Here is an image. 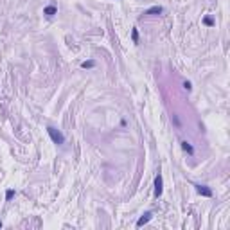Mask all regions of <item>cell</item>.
Returning a JSON list of instances; mask_svg holds the SVG:
<instances>
[{"instance_id":"obj_1","label":"cell","mask_w":230,"mask_h":230,"mask_svg":"<svg viewBox=\"0 0 230 230\" xmlns=\"http://www.w3.org/2000/svg\"><path fill=\"white\" fill-rule=\"evenodd\" d=\"M47 133H49V137H51V140H52L54 144H57V146H63V144H65V135L61 133L60 129L49 126V128H47Z\"/></svg>"},{"instance_id":"obj_2","label":"cell","mask_w":230,"mask_h":230,"mask_svg":"<svg viewBox=\"0 0 230 230\" xmlns=\"http://www.w3.org/2000/svg\"><path fill=\"white\" fill-rule=\"evenodd\" d=\"M162 192H164V178L158 172V175L155 176V198H160Z\"/></svg>"},{"instance_id":"obj_3","label":"cell","mask_w":230,"mask_h":230,"mask_svg":"<svg viewBox=\"0 0 230 230\" xmlns=\"http://www.w3.org/2000/svg\"><path fill=\"white\" fill-rule=\"evenodd\" d=\"M194 187H196V192L201 194V196H205V198H212V194H214V192H212V189H210V187H207V185L196 183Z\"/></svg>"},{"instance_id":"obj_4","label":"cell","mask_w":230,"mask_h":230,"mask_svg":"<svg viewBox=\"0 0 230 230\" xmlns=\"http://www.w3.org/2000/svg\"><path fill=\"white\" fill-rule=\"evenodd\" d=\"M151 218H153V212H144V214L138 218V221H137V227L140 228V227H144L146 223H149L151 221Z\"/></svg>"},{"instance_id":"obj_5","label":"cell","mask_w":230,"mask_h":230,"mask_svg":"<svg viewBox=\"0 0 230 230\" xmlns=\"http://www.w3.org/2000/svg\"><path fill=\"white\" fill-rule=\"evenodd\" d=\"M43 14L47 16V18H52L54 14H57V7H56L54 4H49V5H45V7H43Z\"/></svg>"},{"instance_id":"obj_6","label":"cell","mask_w":230,"mask_h":230,"mask_svg":"<svg viewBox=\"0 0 230 230\" xmlns=\"http://www.w3.org/2000/svg\"><path fill=\"white\" fill-rule=\"evenodd\" d=\"M180 146H182V149L189 155V157H194V147L191 146V142H187V140H182L180 142Z\"/></svg>"},{"instance_id":"obj_7","label":"cell","mask_w":230,"mask_h":230,"mask_svg":"<svg viewBox=\"0 0 230 230\" xmlns=\"http://www.w3.org/2000/svg\"><path fill=\"white\" fill-rule=\"evenodd\" d=\"M162 13H164L162 5H153V7H149V9L144 11V14H162Z\"/></svg>"},{"instance_id":"obj_8","label":"cell","mask_w":230,"mask_h":230,"mask_svg":"<svg viewBox=\"0 0 230 230\" xmlns=\"http://www.w3.org/2000/svg\"><path fill=\"white\" fill-rule=\"evenodd\" d=\"M171 122L175 124L176 129H182V120H180V117H178L176 113H172V115H171Z\"/></svg>"},{"instance_id":"obj_9","label":"cell","mask_w":230,"mask_h":230,"mask_svg":"<svg viewBox=\"0 0 230 230\" xmlns=\"http://www.w3.org/2000/svg\"><path fill=\"white\" fill-rule=\"evenodd\" d=\"M94 67H95V61L94 60H88V61L81 63V68H94Z\"/></svg>"},{"instance_id":"obj_10","label":"cell","mask_w":230,"mask_h":230,"mask_svg":"<svg viewBox=\"0 0 230 230\" xmlns=\"http://www.w3.org/2000/svg\"><path fill=\"white\" fill-rule=\"evenodd\" d=\"M131 40H133V43H138V31H137V27H133V31H131Z\"/></svg>"},{"instance_id":"obj_11","label":"cell","mask_w":230,"mask_h":230,"mask_svg":"<svg viewBox=\"0 0 230 230\" xmlns=\"http://www.w3.org/2000/svg\"><path fill=\"white\" fill-rule=\"evenodd\" d=\"M203 23H205V25H209V27H212V25H214V18H210V16H205V18H203Z\"/></svg>"},{"instance_id":"obj_12","label":"cell","mask_w":230,"mask_h":230,"mask_svg":"<svg viewBox=\"0 0 230 230\" xmlns=\"http://www.w3.org/2000/svg\"><path fill=\"white\" fill-rule=\"evenodd\" d=\"M13 196H14V191H13V189H7V191H5V201H11Z\"/></svg>"},{"instance_id":"obj_13","label":"cell","mask_w":230,"mask_h":230,"mask_svg":"<svg viewBox=\"0 0 230 230\" xmlns=\"http://www.w3.org/2000/svg\"><path fill=\"white\" fill-rule=\"evenodd\" d=\"M182 86H183V90H187V92H191V90H192L191 81H183V83H182Z\"/></svg>"},{"instance_id":"obj_14","label":"cell","mask_w":230,"mask_h":230,"mask_svg":"<svg viewBox=\"0 0 230 230\" xmlns=\"http://www.w3.org/2000/svg\"><path fill=\"white\" fill-rule=\"evenodd\" d=\"M0 228H2V221H0Z\"/></svg>"}]
</instances>
